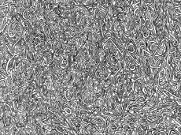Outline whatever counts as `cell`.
Segmentation results:
<instances>
[{
    "instance_id": "1",
    "label": "cell",
    "mask_w": 181,
    "mask_h": 135,
    "mask_svg": "<svg viewBox=\"0 0 181 135\" xmlns=\"http://www.w3.org/2000/svg\"><path fill=\"white\" fill-rule=\"evenodd\" d=\"M158 48V43H155L154 42H148L147 41V48H148V51L151 55L155 54Z\"/></svg>"
},
{
    "instance_id": "17",
    "label": "cell",
    "mask_w": 181,
    "mask_h": 135,
    "mask_svg": "<svg viewBox=\"0 0 181 135\" xmlns=\"http://www.w3.org/2000/svg\"><path fill=\"white\" fill-rule=\"evenodd\" d=\"M41 40L40 39V37H34V39H33V41H32V43L35 46H37L38 44H40V43H41Z\"/></svg>"
},
{
    "instance_id": "13",
    "label": "cell",
    "mask_w": 181,
    "mask_h": 135,
    "mask_svg": "<svg viewBox=\"0 0 181 135\" xmlns=\"http://www.w3.org/2000/svg\"><path fill=\"white\" fill-rule=\"evenodd\" d=\"M69 67V64H68V60H67V58H66L65 55L63 56V59H62V63H61V67L62 68H67Z\"/></svg>"
},
{
    "instance_id": "2",
    "label": "cell",
    "mask_w": 181,
    "mask_h": 135,
    "mask_svg": "<svg viewBox=\"0 0 181 135\" xmlns=\"http://www.w3.org/2000/svg\"><path fill=\"white\" fill-rule=\"evenodd\" d=\"M12 18L13 17H11V16H6V17H5L3 18H1V25H0V31L2 32V30H3V29L5 28V26L10 22Z\"/></svg>"
},
{
    "instance_id": "16",
    "label": "cell",
    "mask_w": 181,
    "mask_h": 135,
    "mask_svg": "<svg viewBox=\"0 0 181 135\" xmlns=\"http://www.w3.org/2000/svg\"><path fill=\"white\" fill-rule=\"evenodd\" d=\"M13 17L15 18V19L17 21H18V22H21L22 21V20L24 19V17H23V15L22 14H20V13H16V14L13 16Z\"/></svg>"
},
{
    "instance_id": "14",
    "label": "cell",
    "mask_w": 181,
    "mask_h": 135,
    "mask_svg": "<svg viewBox=\"0 0 181 135\" xmlns=\"http://www.w3.org/2000/svg\"><path fill=\"white\" fill-rule=\"evenodd\" d=\"M165 80H166V81H168V82L172 81V76H171L170 72H169V68L165 69Z\"/></svg>"
},
{
    "instance_id": "7",
    "label": "cell",
    "mask_w": 181,
    "mask_h": 135,
    "mask_svg": "<svg viewBox=\"0 0 181 135\" xmlns=\"http://www.w3.org/2000/svg\"><path fill=\"white\" fill-rule=\"evenodd\" d=\"M144 27H146V29H148L150 31L151 29H153L154 28V21H152L151 19H147L146 21V22L144 24Z\"/></svg>"
},
{
    "instance_id": "15",
    "label": "cell",
    "mask_w": 181,
    "mask_h": 135,
    "mask_svg": "<svg viewBox=\"0 0 181 135\" xmlns=\"http://www.w3.org/2000/svg\"><path fill=\"white\" fill-rule=\"evenodd\" d=\"M73 111L74 110L72 109L71 107H65L63 112H65V115H72V113H73Z\"/></svg>"
},
{
    "instance_id": "9",
    "label": "cell",
    "mask_w": 181,
    "mask_h": 135,
    "mask_svg": "<svg viewBox=\"0 0 181 135\" xmlns=\"http://www.w3.org/2000/svg\"><path fill=\"white\" fill-rule=\"evenodd\" d=\"M141 33L143 34V36L144 37V38H147L150 36V30L148 29H146V27L143 26L140 29Z\"/></svg>"
},
{
    "instance_id": "18",
    "label": "cell",
    "mask_w": 181,
    "mask_h": 135,
    "mask_svg": "<svg viewBox=\"0 0 181 135\" xmlns=\"http://www.w3.org/2000/svg\"><path fill=\"white\" fill-rule=\"evenodd\" d=\"M126 134L127 135H132V128H129L128 130L126 131Z\"/></svg>"
},
{
    "instance_id": "10",
    "label": "cell",
    "mask_w": 181,
    "mask_h": 135,
    "mask_svg": "<svg viewBox=\"0 0 181 135\" xmlns=\"http://www.w3.org/2000/svg\"><path fill=\"white\" fill-rule=\"evenodd\" d=\"M181 78V72H178V71H175L173 75H172V80L174 81H178L179 80H180Z\"/></svg>"
},
{
    "instance_id": "12",
    "label": "cell",
    "mask_w": 181,
    "mask_h": 135,
    "mask_svg": "<svg viewBox=\"0 0 181 135\" xmlns=\"http://www.w3.org/2000/svg\"><path fill=\"white\" fill-rule=\"evenodd\" d=\"M125 50H126L128 52H129V53H133V52H135V47H134V45H133V43H128V44H126Z\"/></svg>"
},
{
    "instance_id": "8",
    "label": "cell",
    "mask_w": 181,
    "mask_h": 135,
    "mask_svg": "<svg viewBox=\"0 0 181 135\" xmlns=\"http://www.w3.org/2000/svg\"><path fill=\"white\" fill-rule=\"evenodd\" d=\"M133 85H134V81L132 78H131L130 81L128 82V84H126V92L128 93L133 90Z\"/></svg>"
},
{
    "instance_id": "11",
    "label": "cell",
    "mask_w": 181,
    "mask_h": 135,
    "mask_svg": "<svg viewBox=\"0 0 181 135\" xmlns=\"http://www.w3.org/2000/svg\"><path fill=\"white\" fill-rule=\"evenodd\" d=\"M44 84H45L47 87L50 89H53V82L51 81V77H47V78H45V81H44Z\"/></svg>"
},
{
    "instance_id": "20",
    "label": "cell",
    "mask_w": 181,
    "mask_h": 135,
    "mask_svg": "<svg viewBox=\"0 0 181 135\" xmlns=\"http://www.w3.org/2000/svg\"><path fill=\"white\" fill-rule=\"evenodd\" d=\"M7 1H9V0H1V5H2V4H4L6 2H7Z\"/></svg>"
},
{
    "instance_id": "5",
    "label": "cell",
    "mask_w": 181,
    "mask_h": 135,
    "mask_svg": "<svg viewBox=\"0 0 181 135\" xmlns=\"http://www.w3.org/2000/svg\"><path fill=\"white\" fill-rule=\"evenodd\" d=\"M142 90H143L144 95L150 96V92H151V87L149 86V85L146 84L142 85Z\"/></svg>"
},
{
    "instance_id": "4",
    "label": "cell",
    "mask_w": 181,
    "mask_h": 135,
    "mask_svg": "<svg viewBox=\"0 0 181 135\" xmlns=\"http://www.w3.org/2000/svg\"><path fill=\"white\" fill-rule=\"evenodd\" d=\"M14 63H15V59H14V57L12 58L11 59L9 60V62H8V64H7V73L10 74H11V72L13 71V68H14Z\"/></svg>"
},
{
    "instance_id": "6",
    "label": "cell",
    "mask_w": 181,
    "mask_h": 135,
    "mask_svg": "<svg viewBox=\"0 0 181 135\" xmlns=\"http://www.w3.org/2000/svg\"><path fill=\"white\" fill-rule=\"evenodd\" d=\"M162 25H163V18L160 15H158L154 21V27H161Z\"/></svg>"
},
{
    "instance_id": "3",
    "label": "cell",
    "mask_w": 181,
    "mask_h": 135,
    "mask_svg": "<svg viewBox=\"0 0 181 135\" xmlns=\"http://www.w3.org/2000/svg\"><path fill=\"white\" fill-rule=\"evenodd\" d=\"M95 125V127L97 128V129L102 134H104L105 129V126H106V123H105V121H103V122L99 123L94 124Z\"/></svg>"
},
{
    "instance_id": "19",
    "label": "cell",
    "mask_w": 181,
    "mask_h": 135,
    "mask_svg": "<svg viewBox=\"0 0 181 135\" xmlns=\"http://www.w3.org/2000/svg\"><path fill=\"white\" fill-rule=\"evenodd\" d=\"M105 2H106V4L108 5V6H110V2H111V0H105Z\"/></svg>"
}]
</instances>
